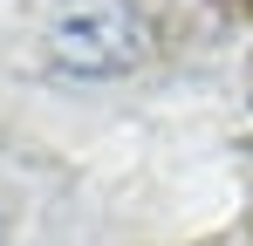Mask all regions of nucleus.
Masks as SVG:
<instances>
[{
  "instance_id": "obj_1",
  "label": "nucleus",
  "mask_w": 253,
  "mask_h": 246,
  "mask_svg": "<svg viewBox=\"0 0 253 246\" xmlns=\"http://www.w3.org/2000/svg\"><path fill=\"white\" fill-rule=\"evenodd\" d=\"M42 55L55 76H76V82H110V76H130L144 55H151V28L144 14L124 7V0H76L48 21L42 35Z\"/></svg>"
}]
</instances>
